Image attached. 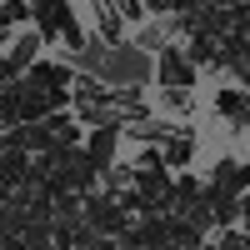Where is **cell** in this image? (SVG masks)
Returning <instances> with one entry per match:
<instances>
[{
    "mask_svg": "<svg viewBox=\"0 0 250 250\" xmlns=\"http://www.w3.org/2000/svg\"><path fill=\"white\" fill-rule=\"evenodd\" d=\"M210 115L225 120V130H230V140H235V155H240V145H245V120H250V95H245V85H220V90L210 95ZM240 160H245V155H240Z\"/></svg>",
    "mask_w": 250,
    "mask_h": 250,
    "instance_id": "cell-1",
    "label": "cell"
},
{
    "mask_svg": "<svg viewBox=\"0 0 250 250\" xmlns=\"http://www.w3.org/2000/svg\"><path fill=\"white\" fill-rule=\"evenodd\" d=\"M150 85H180V90H195L200 85V70L190 65V55L180 45H165L150 55Z\"/></svg>",
    "mask_w": 250,
    "mask_h": 250,
    "instance_id": "cell-2",
    "label": "cell"
},
{
    "mask_svg": "<svg viewBox=\"0 0 250 250\" xmlns=\"http://www.w3.org/2000/svg\"><path fill=\"white\" fill-rule=\"evenodd\" d=\"M135 35H125L130 45H140L145 55H155V50H165V45H180L185 40V25H180V15H145L140 25H130Z\"/></svg>",
    "mask_w": 250,
    "mask_h": 250,
    "instance_id": "cell-3",
    "label": "cell"
},
{
    "mask_svg": "<svg viewBox=\"0 0 250 250\" xmlns=\"http://www.w3.org/2000/svg\"><path fill=\"white\" fill-rule=\"evenodd\" d=\"M155 150H160V165H165L170 175H175V170H190V165H195V155H200V130H195L190 120H185V125H175V130L155 145Z\"/></svg>",
    "mask_w": 250,
    "mask_h": 250,
    "instance_id": "cell-4",
    "label": "cell"
},
{
    "mask_svg": "<svg viewBox=\"0 0 250 250\" xmlns=\"http://www.w3.org/2000/svg\"><path fill=\"white\" fill-rule=\"evenodd\" d=\"M80 145H85V155L95 170H105V165H115V150H120V125H90L85 135H80Z\"/></svg>",
    "mask_w": 250,
    "mask_h": 250,
    "instance_id": "cell-5",
    "label": "cell"
},
{
    "mask_svg": "<svg viewBox=\"0 0 250 250\" xmlns=\"http://www.w3.org/2000/svg\"><path fill=\"white\" fill-rule=\"evenodd\" d=\"M150 110L165 115V120H195L200 95H195V90H180V85H155V105H150Z\"/></svg>",
    "mask_w": 250,
    "mask_h": 250,
    "instance_id": "cell-6",
    "label": "cell"
},
{
    "mask_svg": "<svg viewBox=\"0 0 250 250\" xmlns=\"http://www.w3.org/2000/svg\"><path fill=\"white\" fill-rule=\"evenodd\" d=\"M85 25H80V15H75V5H70V0H60V5H55V40H60V45H65V60L80 50V45H85Z\"/></svg>",
    "mask_w": 250,
    "mask_h": 250,
    "instance_id": "cell-7",
    "label": "cell"
},
{
    "mask_svg": "<svg viewBox=\"0 0 250 250\" xmlns=\"http://www.w3.org/2000/svg\"><path fill=\"white\" fill-rule=\"evenodd\" d=\"M85 215H90V225H100V230H110V235H125V230H130V210H120L110 195H90Z\"/></svg>",
    "mask_w": 250,
    "mask_h": 250,
    "instance_id": "cell-8",
    "label": "cell"
},
{
    "mask_svg": "<svg viewBox=\"0 0 250 250\" xmlns=\"http://www.w3.org/2000/svg\"><path fill=\"white\" fill-rule=\"evenodd\" d=\"M140 5H145V15H190L205 0H140Z\"/></svg>",
    "mask_w": 250,
    "mask_h": 250,
    "instance_id": "cell-9",
    "label": "cell"
}]
</instances>
